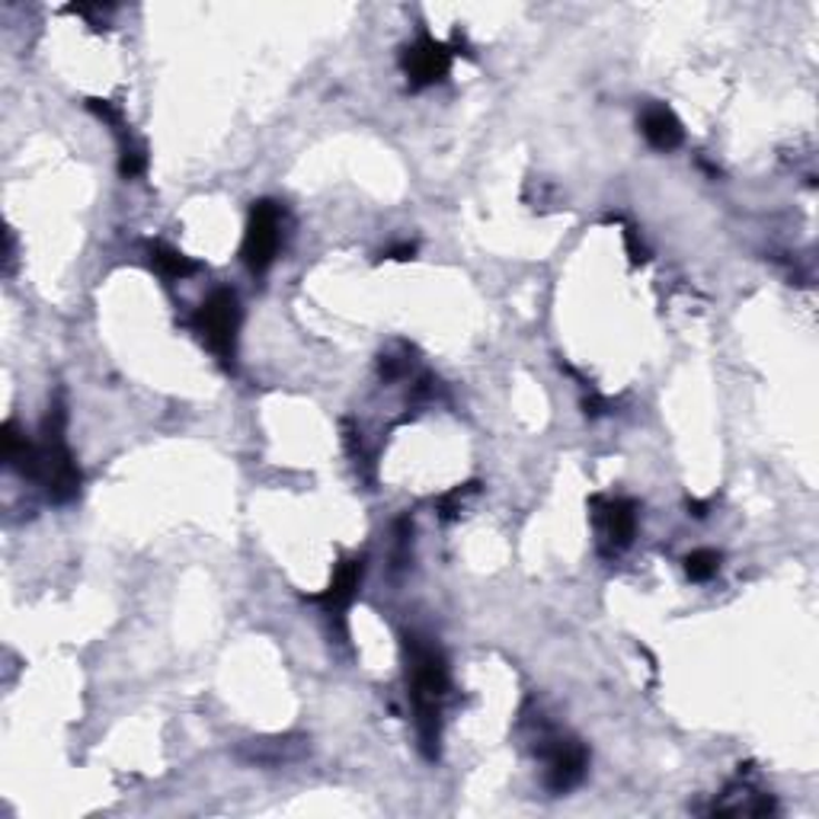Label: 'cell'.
<instances>
[{
    "mask_svg": "<svg viewBox=\"0 0 819 819\" xmlns=\"http://www.w3.org/2000/svg\"><path fill=\"white\" fill-rule=\"evenodd\" d=\"M407 682L413 711H416V733L426 756H438V733H442V704L448 698V663L435 643L407 638Z\"/></svg>",
    "mask_w": 819,
    "mask_h": 819,
    "instance_id": "cell-1",
    "label": "cell"
},
{
    "mask_svg": "<svg viewBox=\"0 0 819 819\" xmlns=\"http://www.w3.org/2000/svg\"><path fill=\"white\" fill-rule=\"evenodd\" d=\"M36 477H42V484H46L55 503H68L80 493V467H77L75 455L65 442V407L61 404L49 407V416H46Z\"/></svg>",
    "mask_w": 819,
    "mask_h": 819,
    "instance_id": "cell-2",
    "label": "cell"
},
{
    "mask_svg": "<svg viewBox=\"0 0 819 819\" xmlns=\"http://www.w3.org/2000/svg\"><path fill=\"white\" fill-rule=\"evenodd\" d=\"M193 327L203 336L205 346L225 365H230L234 353H237V330H240V302H237V295L230 288L211 292L196 310Z\"/></svg>",
    "mask_w": 819,
    "mask_h": 819,
    "instance_id": "cell-3",
    "label": "cell"
},
{
    "mask_svg": "<svg viewBox=\"0 0 819 819\" xmlns=\"http://www.w3.org/2000/svg\"><path fill=\"white\" fill-rule=\"evenodd\" d=\"M282 237H285V211H282L279 203L273 199H259L250 208V218H247V230H244V247H240V256H244V266L254 273V276H263L282 250Z\"/></svg>",
    "mask_w": 819,
    "mask_h": 819,
    "instance_id": "cell-4",
    "label": "cell"
},
{
    "mask_svg": "<svg viewBox=\"0 0 819 819\" xmlns=\"http://www.w3.org/2000/svg\"><path fill=\"white\" fill-rule=\"evenodd\" d=\"M537 756L544 759V785H547V791H573L586 778L589 749L580 740H573V737L544 733L537 740Z\"/></svg>",
    "mask_w": 819,
    "mask_h": 819,
    "instance_id": "cell-5",
    "label": "cell"
},
{
    "mask_svg": "<svg viewBox=\"0 0 819 819\" xmlns=\"http://www.w3.org/2000/svg\"><path fill=\"white\" fill-rule=\"evenodd\" d=\"M592 522H595V532H599L605 554H621L624 547H631V541L638 535L640 510L638 503L628 496H595L592 500Z\"/></svg>",
    "mask_w": 819,
    "mask_h": 819,
    "instance_id": "cell-6",
    "label": "cell"
},
{
    "mask_svg": "<svg viewBox=\"0 0 819 819\" xmlns=\"http://www.w3.org/2000/svg\"><path fill=\"white\" fill-rule=\"evenodd\" d=\"M458 51L455 46H445V42H435L430 36H423L420 42H413L401 55V65H404V75H407L410 87H433L438 80H445L452 71V58Z\"/></svg>",
    "mask_w": 819,
    "mask_h": 819,
    "instance_id": "cell-7",
    "label": "cell"
},
{
    "mask_svg": "<svg viewBox=\"0 0 819 819\" xmlns=\"http://www.w3.org/2000/svg\"><path fill=\"white\" fill-rule=\"evenodd\" d=\"M640 131H643V138H647L657 151H675V148L682 145V138H685L682 122L675 119V112H672L669 106H663V102H653V106L643 109V116H640Z\"/></svg>",
    "mask_w": 819,
    "mask_h": 819,
    "instance_id": "cell-8",
    "label": "cell"
},
{
    "mask_svg": "<svg viewBox=\"0 0 819 819\" xmlns=\"http://www.w3.org/2000/svg\"><path fill=\"white\" fill-rule=\"evenodd\" d=\"M362 573H365V563L353 557V561H343L333 573L330 586L324 589L320 595H314V602H320L327 612H343L349 609V602L356 599L358 583H362Z\"/></svg>",
    "mask_w": 819,
    "mask_h": 819,
    "instance_id": "cell-9",
    "label": "cell"
},
{
    "mask_svg": "<svg viewBox=\"0 0 819 819\" xmlns=\"http://www.w3.org/2000/svg\"><path fill=\"white\" fill-rule=\"evenodd\" d=\"M148 256H151V266L164 276V279H186L199 269L196 259L177 250V247H167V244H151L148 247Z\"/></svg>",
    "mask_w": 819,
    "mask_h": 819,
    "instance_id": "cell-10",
    "label": "cell"
},
{
    "mask_svg": "<svg viewBox=\"0 0 819 819\" xmlns=\"http://www.w3.org/2000/svg\"><path fill=\"white\" fill-rule=\"evenodd\" d=\"M122 135V148H119V174L126 179H135L145 174V167H148V151H145V145L131 135V131H119Z\"/></svg>",
    "mask_w": 819,
    "mask_h": 819,
    "instance_id": "cell-11",
    "label": "cell"
},
{
    "mask_svg": "<svg viewBox=\"0 0 819 819\" xmlns=\"http://www.w3.org/2000/svg\"><path fill=\"white\" fill-rule=\"evenodd\" d=\"M685 573H689L694 583H708L720 573V554L711 547H701V551H691L685 557Z\"/></svg>",
    "mask_w": 819,
    "mask_h": 819,
    "instance_id": "cell-12",
    "label": "cell"
},
{
    "mask_svg": "<svg viewBox=\"0 0 819 819\" xmlns=\"http://www.w3.org/2000/svg\"><path fill=\"white\" fill-rule=\"evenodd\" d=\"M477 493V484H464V486H455L448 496H442L438 500V512H442V519H455L461 512V506H464V500L467 496H474Z\"/></svg>",
    "mask_w": 819,
    "mask_h": 819,
    "instance_id": "cell-13",
    "label": "cell"
},
{
    "mask_svg": "<svg viewBox=\"0 0 819 819\" xmlns=\"http://www.w3.org/2000/svg\"><path fill=\"white\" fill-rule=\"evenodd\" d=\"M689 512H694V515L701 519V515H708V506H704L701 500H689Z\"/></svg>",
    "mask_w": 819,
    "mask_h": 819,
    "instance_id": "cell-14",
    "label": "cell"
},
{
    "mask_svg": "<svg viewBox=\"0 0 819 819\" xmlns=\"http://www.w3.org/2000/svg\"><path fill=\"white\" fill-rule=\"evenodd\" d=\"M407 256H413V247H397L394 250V259H407Z\"/></svg>",
    "mask_w": 819,
    "mask_h": 819,
    "instance_id": "cell-15",
    "label": "cell"
}]
</instances>
